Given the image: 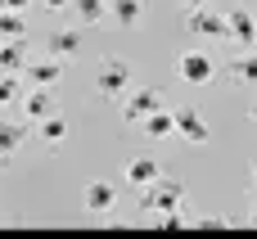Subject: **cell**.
<instances>
[{"label": "cell", "mask_w": 257, "mask_h": 239, "mask_svg": "<svg viewBox=\"0 0 257 239\" xmlns=\"http://www.w3.org/2000/svg\"><path fill=\"white\" fill-rule=\"evenodd\" d=\"M181 203H185V181L158 172L149 185H140V203H136V212H140V217H158V212H172V208H181Z\"/></svg>", "instance_id": "6da1fadb"}, {"label": "cell", "mask_w": 257, "mask_h": 239, "mask_svg": "<svg viewBox=\"0 0 257 239\" xmlns=\"http://www.w3.org/2000/svg\"><path fill=\"white\" fill-rule=\"evenodd\" d=\"M95 95L99 99H122L126 90H131V63L126 59H117V54H108V59H99V68H95Z\"/></svg>", "instance_id": "7a4b0ae2"}, {"label": "cell", "mask_w": 257, "mask_h": 239, "mask_svg": "<svg viewBox=\"0 0 257 239\" xmlns=\"http://www.w3.org/2000/svg\"><path fill=\"white\" fill-rule=\"evenodd\" d=\"M226 36L239 50H257V14L248 5H230L226 9Z\"/></svg>", "instance_id": "3957f363"}, {"label": "cell", "mask_w": 257, "mask_h": 239, "mask_svg": "<svg viewBox=\"0 0 257 239\" xmlns=\"http://www.w3.org/2000/svg\"><path fill=\"white\" fill-rule=\"evenodd\" d=\"M176 77L190 81V86H208V81L217 77V68H212V59H208L203 50H185V54L176 59Z\"/></svg>", "instance_id": "277c9868"}, {"label": "cell", "mask_w": 257, "mask_h": 239, "mask_svg": "<svg viewBox=\"0 0 257 239\" xmlns=\"http://www.w3.org/2000/svg\"><path fill=\"white\" fill-rule=\"evenodd\" d=\"M172 117H176V136H185L190 145H208L212 140V127H208V117L199 108H176Z\"/></svg>", "instance_id": "5b68a950"}, {"label": "cell", "mask_w": 257, "mask_h": 239, "mask_svg": "<svg viewBox=\"0 0 257 239\" xmlns=\"http://www.w3.org/2000/svg\"><path fill=\"white\" fill-rule=\"evenodd\" d=\"M154 108H163V99H158V90H154V86H149V90H131V95L122 99V117H126L131 127H140Z\"/></svg>", "instance_id": "8992f818"}, {"label": "cell", "mask_w": 257, "mask_h": 239, "mask_svg": "<svg viewBox=\"0 0 257 239\" xmlns=\"http://www.w3.org/2000/svg\"><path fill=\"white\" fill-rule=\"evenodd\" d=\"M81 203H86V212L104 217V212L117 208V185H113V181H90V185L81 190Z\"/></svg>", "instance_id": "52a82bcc"}, {"label": "cell", "mask_w": 257, "mask_h": 239, "mask_svg": "<svg viewBox=\"0 0 257 239\" xmlns=\"http://www.w3.org/2000/svg\"><path fill=\"white\" fill-rule=\"evenodd\" d=\"M185 27L199 32V36H226V14H212L203 5H190L185 9Z\"/></svg>", "instance_id": "ba28073f"}, {"label": "cell", "mask_w": 257, "mask_h": 239, "mask_svg": "<svg viewBox=\"0 0 257 239\" xmlns=\"http://www.w3.org/2000/svg\"><path fill=\"white\" fill-rule=\"evenodd\" d=\"M45 54L50 59H72V54H81V27H59V32H50L45 36Z\"/></svg>", "instance_id": "9c48e42d"}, {"label": "cell", "mask_w": 257, "mask_h": 239, "mask_svg": "<svg viewBox=\"0 0 257 239\" xmlns=\"http://www.w3.org/2000/svg\"><path fill=\"white\" fill-rule=\"evenodd\" d=\"M23 113H27V122H41V117L59 113V99H54V90H50V86H32V90L23 95Z\"/></svg>", "instance_id": "30bf717a"}, {"label": "cell", "mask_w": 257, "mask_h": 239, "mask_svg": "<svg viewBox=\"0 0 257 239\" xmlns=\"http://www.w3.org/2000/svg\"><path fill=\"white\" fill-rule=\"evenodd\" d=\"M23 72H27V86H54L59 77H63V59H27L23 63Z\"/></svg>", "instance_id": "8fae6325"}, {"label": "cell", "mask_w": 257, "mask_h": 239, "mask_svg": "<svg viewBox=\"0 0 257 239\" xmlns=\"http://www.w3.org/2000/svg\"><path fill=\"white\" fill-rule=\"evenodd\" d=\"M108 18L131 32V27H140V18H145V0H108Z\"/></svg>", "instance_id": "7c38bea8"}, {"label": "cell", "mask_w": 257, "mask_h": 239, "mask_svg": "<svg viewBox=\"0 0 257 239\" xmlns=\"http://www.w3.org/2000/svg\"><path fill=\"white\" fill-rule=\"evenodd\" d=\"M140 131H145L149 140H167V136H176V117H172V108H154V113L140 122Z\"/></svg>", "instance_id": "4fadbf2b"}, {"label": "cell", "mask_w": 257, "mask_h": 239, "mask_svg": "<svg viewBox=\"0 0 257 239\" xmlns=\"http://www.w3.org/2000/svg\"><path fill=\"white\" fill-rule=\"evenodd\" d=\"M23 63H27V45H23V36L0 41V72H23Z\"/></svg>", "instance_id": "5bb4252c"}, {"label": "cell", "mask_w": 257, "mask_h": 239, "mask_svg": "<svg viewBox=\"0 0 257 239\" xmlns=\"http://www.w3.org/2000/svg\"><path fill=\"white\" fill-rule=\"evenodd\" d=\"M23 136H27V127H18V122H0V167H9V158L23 149Z\"/></svg>", "instance_id": "9a60e30c"}, {"label": "cell", "mask_w": 257, "mask_h": 239, "mask_svg": "<svg viewBox=\"0 0 257 239\" xmlns=\"http://www.w3.org/2000/svg\"><path fill=\"white\" fill-rule=\"evenodd\" d=\"M158 172H163V167H158V163H154L149 154H136V158L126 163V181H131V185H149V181H154Z\"/></svg>", "instance_id": "2e32d148"}, {"label": "cell", "mask_w": 257, "mask_h": 239, "mask_svg": "<svg viewBox=\"0 0 257 239\" xmlns=\"http://www.w3.org/2000/svg\"><path fill=\"white\" fill-rule=\"evenodd\" d=\"M72 14L81 18V27L108 23V0H72Z\"/></svg>", "instance_id": "e0dca14e"}, {"label": "cell", "mask_w": 257, "mask_h": 239, "mask_svg": "<svg viewBox=\"0 0 257 239\" xmlns=\"http://www.w3.org/2000/svg\"><path fill=\"white\" fill-rule=\"evenodd\" d=\"M230 81H239V86H253V90H257V50L239 54V59L230 63Z\"/></svg>", "instance_id": "ac0fdd59"}, {"label": "cell", "mask_w": 257, "mask_h": 239, "mask_svg": "<svg viewBox=\"0 0 257 239\" xmlns=\"http://www.w3.org/2000/svg\"><path fill=\"white\" fill-rule=\"evenodd\" d=\"M36 136H41L45 145H63V140H68V122H63L59 113H50V117L36 122Z\"/></svg>", "instance_id": "d6986e66"}, {"label": "cell", "mask_w": 257, "mask_h": 239, "mask_svg": "<svg viewBox=\"0 0 257 239\" xmlns=\"http://www.w3.org/2000/svg\"><path fill=\"white\" fill-rule=\"evenodd\" d=\"M9 36H27V18L18 9H0V41H9Z\"/></svg>", "instance_id": "ffe728a7"}, {"label": "cell", "mask_w": 257, "mask_h": 239, "mask_svg": "<svg viewBox=\"0 0 257 239\" xmlns=\"http://www.w3.org/2000/svg\"><path fill=\"white\" fill-rule=\"evenodd\" d=\"M18 99H23L18 72H0V108H5V104H18Z\"/></svg>", "instance_id": "44dd1931"}, {"label": "cell", "mask_w": 257, "mask_h": 239, "mask_svg": "<svg viewBox=\"0 0 257 239\" xmlns=\"http://www.w3.org/2000/svg\"><path fill=\"white\" fill-rule=\"evenodd\" d=\"M154 221H158V226H163V230H185V226H190V217H185V212H181V208H172V212H158V217H154Z\"/></svg>", "instance_id": "7402d4cb"}, {"label": "cell", "mask_w": 257, "mask_h": 239, "mask_svg": "<svg viewBox=\"0 0 257 239\" xmlns=\"http://www.w3.org/2000/svg\"><path fill=\"white\" fill-rule=\"evenodd\" d=\"M190 226H230V217L226 212H208V217H194Z\"/></svg>", "instance_id": "603a6c76"}, {"label": "cell", "mask_w": 257, "mask_h": 239, "mask_svg": "<svg viewBox=\"0 0 257 239\" xmlns=\"http://www.w3.org/2000/svg\"><path fill=\"white\" fill-rule=\"evenodd\" d=\"M27 5H32V0H0V9H18V14H23Z\"/></svg>", "instance_id": "cb8c5ba5"}, {"label": "cell", "mask_w": 257, "mask_h": 239, "mask_svg": "<svg viewBox=\"0 0 257 239\" xmlns=\"http://www.w3.org/2000/svg\"><path fill=\"white\" fill-rule=\"evenodd\" d=\"M68 5H72V0H45V9H54V14H59V9H68Z\"/></svg>", "instance_id": "d4e9b609"}, {"label": "cell", "mask_w": 257, "mask_h": 239, "mask_svg": "<svg viewBox=\"0 0 257 239\" xmlns=\"http://www.w3.org/2000/svg\"><path fill=\"white\" fill-rule=\"evenodd\" d=\"M248 221H253V226H257V199H253V212H248Z\"/></svg>", "instance_id": "484cf974"}, {"label": "cell", "mask_w": 257, "mask_h": 239, "mask_svg": "<svg viewBox=\"0 0 257 239\" xmlns=\"http://www.w3.org/2000/svg\"><path fill=\"white\" fill-rule=\"evenodd\" d=\"M248 176H253V190H257V158H253V172H248Z\"/></svg>", "instance_id": "4316f807"}, {"label": "cell", "mask_w": 257, "mask_h": 239, "mask_svg": "<svg viewBox=\"0 0 257 239\" xmlns=\"http://www.w3.org/2000/svg\"><path fill=\"white\" fill-rule=\"evenodd\" d=\"M248 117H253V122H257V99H253V108H248Z\"/></svg>", "instance_id": "83f0119b"}, {"label": "cell", "mask_w": 257, "mask_h": 239, "mask_svg": "<svg viewBox=\"0 0 257 239\" xmlns=\"http://www.w3.org/2000/svg\"><path fill=\"white\" fill-rule=\"evenodd\" d=\"M181 5H185V9H190V5H203V0H181Z\"/></svg>", "instance_id": "f1b7e54d"}]
</instances>
